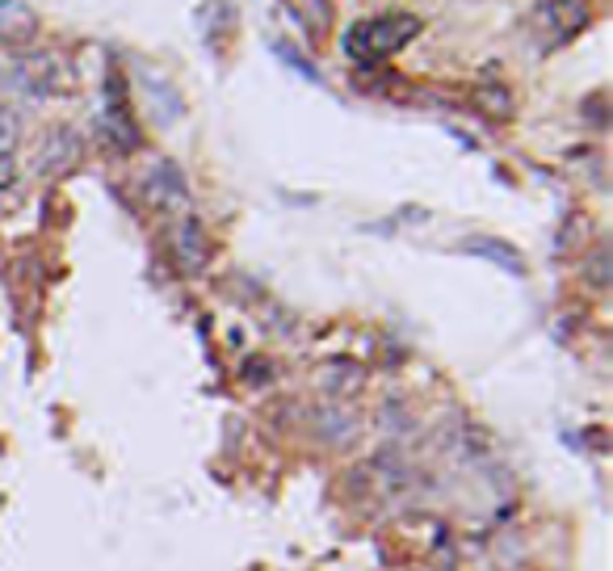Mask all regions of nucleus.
I'll return each instance as SVG.
<instances>
[{"instance_id":"14","label":"nucleus","mask_w":613,"mask_h":571,"mask_svg":"<svg viewBox=\"0 0 613 571\" xmlns=\"http://www.w3.org/2000/svg\"><path fill=\"white\" fill-rule=\"evenodd\" d=\"M273 55H278L286 68H294L298 76H307V81H320V72H316L311 63H303V59H298V51H294V47H286V43H273Z\"/></svg>"},{"instance_id":"15","label":"nucleus","mask_w":613,"mask_h":571,"mask_svg":"<svg viewBox=\"0 0 613 571\" xmlns=\"http://www.w3.org/2000/svg\"><path fill=\"white\" fill-rule=\"evenodd\" d=\"M13 135H17V122L13 114L0 106V152H13Z\"/></svg>"},{"instance_id":"11","label":"nucleus","mask_w":613,"mask_h":571,"mask_svg":"<svg viewBox=\"0 0 613 571\" xmlns=\"http://www.w3.org/2000/svg\"><path fill=\"white\" fill-rule=\"evenodd\" d=\"M475 106H480L487 118L505 122V118H512V88H505V84H480V88H475Z\"/></svg>"},{"instance_id":"7","label":"nucleus","mask_w":613,"mask_h":571,"mask_svg":"<svg viewBox=\"0 0 613 571\" xmlns=\"http://www.w3.org/2000/svg\"><path fill=\"white\" fill-rule=\"evenodd\" d=\"M17 81L26 84L34 97H47L59 88V76H55V59L51 55H30L22 59V68H17Z\"/></svg>"},{"instance_id":"12","label":"nucleus","mask_w":613,"mask_h":571,"mask_svg":"<svg viewBox=\"0 0 613 571\" xmlns=\"http://www.w3.org/2000/svg\"><path fill=\"white\" fill-rule=\"evenodd\" d=\"M374 475H378L387 488H400L412 471H408L400 450H396V445H387V450H378V454H374Z\"/></svg>"},{"instance_id":"16","label":"nucleus","mask_w":613,"mask_h":571,"mask_svg":"<svg viewBox=\"0 0 613 571\" xmlns=\"http://www.w3.org/2000/svg\"><path fill=\"white\" fill-rule=\"evenodd\" d=\"M244 379H248V382H266V379H269V361H261V357H252V361L244 366Z\"/></svg>"},{"instance_id":"4","label":"nucleus","mask_w":613,"mask_h":571,"mask_svg":"<svg viewBox=\"0 0 613 571\" xmlns=\"http://www.w3.org/2000/svg\"><path fill=\"white\" fill-rule=\"evenodd\" d=\"M81 160V135L72 127H55L47 131L43 147H38V177H63Z\"/></svg>"},{"instance_id":"13","label":"nucleus","mask_w":613,"mask_h":571,"mask_svg":"<svg viewBox=\"0 0 613 571\" xmlns=\"http://www.w3.org/2000/svg\"><path fill=\"white\" fill-rule=\"evenodd\" d=\"M585 273H588V282H592L597 290H605V286H610V248H605V245L597 248V252L588 257Z\"/></svg>"},{"instance_id":"10","label":"nucleus","mask_w":613,"mask_h":571,"mask_svg":"<svg viewBox=\"0 0 613 571\" xmlns=\"http://www.w3.org/2000/svg\"><path fill=\"white\" fill-rule=\"evenodd\" d=\"M291 13L298 17V26L307 29V34H328L332 26V0H291Z\"/></svg>"},{"instance_id":"8","label":"nucleus","mask_w":613,"mask_h":571,"mask_svg":"<svg viewBox=\"0 0 613 571\" xmlns=\"http://www.w3.org/2000/svg\"><path fill=\"white\" fill-rule=\"evenodd\" d=\"M311 425H316V433H320L323 441H332V445H341V441H349V437L357 433V416L349 408H320L311 416Z\"/></svg>"},{"instance_id":"1","label":"nucleus","mask_w":613,"mask_h":571,"mask_svg":"<svg viewBox=\"0 0 613 571\" xmlns=\"http://www.w3.org/2000/svg\"><path fill=\"white\" fill-rule=\"evenodd\" d=\"M421 34V17L416 13H382V17H366L345 29V55L357 63H374L396 55L403 43H412Z\"/></svg>"},{"instance_id":"5","label":"nucleus","mask_w":613,"mask_h":571,"mask_svg":"<svg viewBox=\"0 0 613 571\" xmlns=\"http://www.w3.org/2000/svg\"><path fill=\"white\" fill-rule=\"evenodd\" d=\"M177 257H181V265L189 273L207 270V261H211V236H207V227H202V218H181V227H177Z\"/></svg>"},{"instance_id":"6","label":"nucleus","mask_w":613,"mask_h":571,"mask_svg":"<svg viewBox=\"0 0 613 571\" xmlns=\"http://www.w3.org/2000/svg\"><path fill=\"white\" fill-rule=\"evenodd\" d=\"M467 252H475V257H487V261H496L500 270L517 273V277H526V261H521V252L512 245H505V240H492V236H471L467 240Z\"/></svg>"},{"instance_id":"2","label":"nucleus","mask_w":613,"mask_h":571,"mask_svg":"<svg viewBox=\"0 0 613 571\" xmlns=\"http://www.w3.org/2000/svg\"><path fill=\"white\" fill-rule=\"evenodd\" d=\"M533 26L542 29V47H559L588 26V0H546L538 4Z\"/></svg>"},{"instance_id":"3","label":"nucleus","mask_w":613,"mask_h":571,"mask_svg":"<svg viewBox=\"0 0 613 571\" xmlns=\"http://www.w3.org/2000/svg\"><path fill=\"white\" fill-rule=\"evenodd\" d=\"M106 131L122 152H134V147H139V127H134L131 97H127V84H122L118 72H109V81H106Z\"/></svg>"},{"instance_id":"17","label":"nucleus","mask_w":613,"mask_h":571,"mask_svg":"<svg viewBox=\"0 0 613 571\" xmlns=\"http://www.w3.org/2000/svg\"><path fill=\"white\" fill-rule=\"evenodd\" d=\"M13 186V152H0V190Z\"/></svg>"},{"instance_id":"9","label":"nucleus","mask_w":613,"mask_h":571,"mask_svg":"<svg viewBox=\"0 0 613 571\" xmlns=\"http://www.w3.org/2000/svg\"><path fill=\"white\" fill-rule=\"evenodd\" d=\"M148 186H152V193L161 198V202H186L189 190H186V173L177 168L173 160H164L152 168V177H148Z\"/></svg>"}]
</instances>
